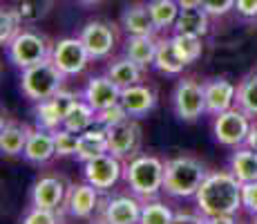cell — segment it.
Wrapping results in <instances>:
<instances>
[{"label":"cell","instance_id":"cell-1","mask_svg":"<svg viewBox=\"0 0 257 224\" xmlns=\"http://www.w3.org/2000/svg\"><path fill=\"white\" fill-rule=\"evenodd\" d=\"M199 213L210 215H235L241 204V182L233 173H208L195 195Z\"/></svg>","mask_w":257,"mask_h":224},{"label":"cell","instance_id":"cell-2","mask_svg":"<svg viewBox=\"0 0 257 224\" xmlns=\"http://www.w3.org/2000/svg\"><path fill=\"white\" fill-rule=\"evenodd\" d=\"M208 177L206 166L195 157H175L166 162L164 191L172 197H190L197 195L199 186Z\"/></svg>","mask_w":257,"mask_h":224},{"label":"cell","instance_id":"cell-3","mask_svg":"<svg viewBox=\"0 0 257 224\" xmlns=\"http://www.w3.org/2000/svg\"><path fill=\"white\" fill-rule=\"evenodd\" d=\"M127 186L139 197H155L164 188L166 164L152 155H137L123 168Z\"/></svg>","mask_w":257,"mask_h":224},{"label":"cell","instance_id":"cell-4","mask_svg":"<svg viewBox=\"0 0 257 224\" xmlns=\"http://www.w3.org/2000/svg\"><path fill=\"white\" fill-rule=\"evenodd\" d=\"M63 81H65V74L58 69V65L49 56L36 65L23 69L21 88L25 97L32 101H45V99H52L56 92H61Z\"/></svg>","mask_w":257,"mask_h":224},{"label":"cell","instance_id":"cell-5","mask_svg":"<svg viewBox=\"0 0 257 224\" xmlns=\"http://www.w3.org/2000/svg\"><path fill=\"white\" fill-rule=\"evenodd\" d=\"M7 49H9L12 63L18 65L21 69L29 67V65H36V63H41V61H45V58L52 56L47 41L41 36V34L32 32V29H21V34L7 45Z\"/></svg>","mask_w":257,"mask_h":224},{"label":"cell","instance_id":"cell-6","mask_svg":"<svg viewBox=\"0 0 257 224\" xmlns=\"http://www.w3.org/2000/svg\"><path fill=\"white\" fill-rule=\"evenodd\" d=\"M107 134V148L118 159H135L141 148V126L135 117H127L118 123L105 128Z\"/></svg>","mask_w":257,"mask_h":224},{"label":"cell","instance_id":"cell-7","mask_svg":"<svg viewBox=\"0 0 257 224\" xmlns=\"http://www.w3.org/2000/svg\"><path fill=\"white\" fill-rule=\"evenodd\" d=\"M78 101V97L74 92H67V90H61L56 92L52 99H45V101H38L36 110H34V119H36L38 128H45V130H58L63 128V121H65L67 112L72 110V106Z\"/></svg>","mask_w":257,"mask_h":224},{"label":"cell","instance_id":"cell-8","mask_svg":"<svg viewBox=\"0 0 257 224\" xmlns=\"http://www.w3.org/2000/svg\"><path fill=\"white\" fill-rule=\"evenodd\" d=\"M172 103H175V112L179 119H184V121H197L206 112L204 86L192 81V79H181L175 88Z\"/></svg>","mask_w":257,"mask_h":224},{"label":"cell","instance_id":"cell-9","mask_svg":"<svg viewBox=\"0 0 257 224\" xmlns=\"http://www.w3.org/2000/svg\"><path fill=\"white\" fill-rule=\"evenodd\" d=\"M212 130H215V139L224 146H241L246 143V137L250 132L248 114L241 112L239 108H230V110L217 114Z\"/></svg>","mask_w":257,"mask_h":224},{"label":"cell","instance_id":"cell-10","mask_svg":"<svg viewBox=\"0 0 257 224\" xmlns=\"http://www.w3.org/2000/svg\"><path fill=\"white\" fill-rule=\"evenodd\" d=\"M90 52L83 45L81 36L78 38H63L54 45L52 49V61L58 65L65 77H72V74H81L83 69L90 63Z\"/></svg>","mask_w":257,"mask_h":224},{"label":"cell","instance_id":"cell-11","mask_svg":"<svg viewBox=\"0 0 257 224\" xmlns=\"http://www.w3.org/2000/svg\"><path fill=\"white\" fill-rule=\"evenodd\" d=\"M83 173H85V182H90L94 188L107 191V188H112L118 179H121L123 166H121V159L118 157H114L112 153H105V155L85 162Z\"/></svg>","mask_w":257,"mask_h":224},{"label":"cell","instance_id":"cell-12","mask_svg":"<svg viewBox=\"0 0 257 224\" xmlns=\"http://www.w3.org/2000/svg\"><path fill=\"white\" fill-rule=\"evenodd\" d=\"M81 41L87 47L92 58H105L107 54L114 49L116 34H114V29H112V25L101 23V21H92L83 27Z\"/></svg>","mask_w":257,"mask_h":224},{"label":"cell","instance_id":"cell-13","mask_svg":"<svg viewBox=\"0 0 257 224\" xmlns=\"http://www.w3.org/2000/svg\"><path fill=\"white\" fill-rule=\"evenodd\" d=\"M121 90L110 77H92L83 90V99L98 112L121 101Z\"/></svg>","mask_w":257,"mask_h":224},{"label":"cell","instance_id":"cell-14","mask_svg":"<svg viewBox=\"0 0 257 224\" xmlns=\"http://www.w3.org/2000/svg\"><path fill=\"white\" fill-rule=\"evenodd\" d=\"M204 94H206V112L210 114H221L230 110L237 99V88L226 79H212L204 83Z\"/></svg>","mask_w":257,"mask_h":224},{"label":"cell","instance_id":"cell-15","mask_svg":"<svg viewBox=\"0 0 257 224\" xmlns=\"http://www.w3.org/2000/svg\"><path fill=\"white\" fill-rule=\"evenodd\" d=\"M143 204L130 195L114 197L105 204L103 224H139Z\"/></svg>","mask_w":257,"mask_h":224},{"label":"cell","instance_id":"cell-16","mask_svg":"<svg viewBox=\"0 0 257 224\" xmlns=\"http://www.w3.org/2000/svg\"><path fill=\"white\" fill-rule=\"evenodd\" d=\"M65 186L58 177H41L32 188V204L36 208L56 211L65 202Z\"/></svg>","mask_w":257,"mask_h":224},{"label":"cell","instance_id":"cell-17","mask_svg":"<svg viewBox=\"0 0 257 224\" xmlns=\"http://www.w3.org/2000/svg\"><path fill=\"white\" fill-rule=\"evenodd\" d=\"M65 204H67V211H70L74 217H90L92 213L96 211L98 188H94L90 182L70 186L67 197H65Z\"/></svg>","mask_w":257,"mask_h":224},{"label":"cell","instance_id":"cell-18","mask_svg":"<svg viewBox=\"0 0 257 224\" xmlns=\"http://www.w3.org/2000/svg\"><path fill=\"white\" fill-rule=\"evenodd\" d=\"M54 155H56V139H54V132L36 126V130L29 132L23 157L32 164H45Z\"/></svg>","mask_w":257,"mask_h":224},{"label":"cell","instance_id":"cell-19","mask_svg":"<svg viewBox=\"0 0 257 224\" xmlns=\"http://www.w3.org/2000/svg\"><path fill=\"white\" fill-rule=\"evenodd\" d=\"M121 103H123V108L127 110V114L137 119V117L148 114L152 108L157 106V94L152 92L150 88L137 83V86H130V88L121 90Z\"/></svg>","mask_w":257,"mask_h":224},{"label":"cell","instance_id":"cell-20","mask_svg":"<svg viewBox=\"0 0 257 224\" xmlns=\"http://www.w3.org/2000/svg\"><path fill=\"white\" fill-rule=\"evenodd\" d=\"M121 25L130 36H155L157 27L152 23L150 9L148 5H130L125 12L121 14Z\"/></svg>","mask_w":257,"mask_h":224},{"label":"cell","instance_id":"cell-21","mask_svg":"<svg viewBox=\"0 0 257 224\" xmlns=\"http://www.w3.org/2000/svg\"><path fill=\"white\" fill-rule=\"evenodd\" d=\"M110 153L107 148V134H105V128L103 126H94L90 130L81 132V139H78V151H76V157L81 159L83 164L90 162V159H96L101 155Z\"/></svg>","mask_w":257,"mask_h":224},{"label":"cell","instance_id":"cell-22","mask_svg":"<svg viewBox=\"0 0 257 224\" xmlns=\"http://www.w3.org/2000/svg\"><path fill=\"white\" fill-rule=\"evenodd\" d=\"M29 128L21 126V123H14V121H7L3 123V130H0V151L3 155L7 157H16V155H23L25 153V146H27V139H29Z\"/></svg>","mask_w":257,"mask_h":224},{"label":"cell","instance_id":"cell-23","mask_svg":"<svg viewBox=\"0 0 257 224\" xmlns=\"http://www.w3.org/2000/svg\"><path fill=\"white\" fill-rule=\"evenodd\" d=\"M208 18L210 14L204 7H188L179 12V18L175 23V32L192 34V36H206L208 34Z\"/></svg>","mask_w":257,"mask_h":224},{"label":"cell","instance_id":"cell-24","mask_svg":"<svg viewBox=\"0 0 257 224\" xmlns=\"http://www.w3.org/2000/svg\"><path fill=\"white\" fill-rule=\"evenodd\" d=\"M125 56L141 67H148L150 63H155L157 56L155 36H130L125 43Z\"/></svg>","mask_w":257,"mask_h":224},{"label":"cell","instance_id":"cell-25","mask_svg":"<svg viewBox=\"0 0 257 224\" xmlns=\"http://www.w3.org/2000/svg\"><path fill=\"white\" fill-rule=\"evenodd\" d=\"M230 173L241 184L255 182L257 179V151H253L248 146L235 151V155L230 157Z\"/></svg>","mask_w":257,"mask_h":224},{"label":"cell","instance_id":"cell-26","mask_svg":"<svg viewBox=\"0 0 257 224\" xmlns=\"http://www.w3.org/2000/svg\"><path fill=\"white\" fill-rule=\"evenodd\" d=\"M94 123H96V110H94L85 99H83V101L78 99V101L72 106V110L67 112L65 121H63V128H67V130L81 134V132L90 130Z\"/></svg>","mask_w":257,"mask_h":224},{"label":"cell","instance_id":"cell-27","mask_svg":"<svg viewBox=\"0 0 257 224\" xmlns=\"http://www.w3.org/2000/svg\"><path fill=\"white\" fill-rule=\"evenodd\" d=\"M155 65H157V69H161V72H166V74H179L181 69L186 67V63L181 61L172 38H159V41H157Z\"/></svg>","mask_w":257,"mask_h":224},{"label":"cell","instance_id":"cell-28","mask_svg":"<svg viewBox=\"0 0 257 224\" xmlns=\"http://www.w3.org/2000/svg\"><path fill=\"white\" fill-rule=\"evenodd\" d=\"M148 9H150L152 23H155L157 29L175 27L177 18H179V12H181L177 0H150V3H148Z\"/></svg>","mask_w":257,"mask_h":224},{"label":"cell","instance_id":"cell-29","mask_svg":"<svg viewBox=\"0 0 257 224\" xmlns=\"http://www.w3.org/2000/svg\"><path fill=\"white\" fill-rule=\"evenodd\" d=\"M141 65H137L135 61H130V58H118L110 65L107 69V77L112 79V81L116 83L118 88H130V86H137V83L141 81Z\"/></svg>","mask_w":257,"mask_h":224},{"label":"cell","instance_id":"cell-30","mask_svg":"<svg viewBox=\"0 0 257 224\" xmlns=\"http://www.w3.org/2000/svg\"><path fill=\"white\" fill-rule=\"evenodd\" d=\"M235 101L241 112H246L248 117H257V72L248 74V77L237 86Z\"/></svg>","mask_w":257,"mask_h":224},{"label":"cell","instance_id":"cell-31","mask_svg":"<svg viewBox=\"0 0 257 224\" xmlns=\"http://www.w3.org/2000/svg\"><path fill=\"white\" fill-rule=\"evenodd\" d=\"M172 43H175L177 52H179L181 61H184L186 65L199 61L201 52H204L201 36H192V34H179V32H175V36H172Z\"/></svg>","mask_w":257,"mask_h":224},{"label":"cell","instance_id":"cell-32","mask_svg":"<svg viewBox=\"0 0 257 224\" xmlns=\"http://www.w3.org/2000/svg\"><path fill=\"white\" fill-rule=\"evenodd\" d=\"M23 16L18 12V7H3L0 12V43L9 45L14 38L21 34Z\"/></svg>","mask_w":257,"mask_h":224},{"label":"cell","instance_id":"cell-33","mask_svg":"<svg viewBox=\"0 0 257 224\" xmlns=\"http://www.w3.org/2000/svg\"><path fill=\"white\" fill-rule=\"evenodd\" d=\"M172 220L175 213L170 211V206H166L164 202H148L143 204L139 224H172Z\"/></svg>","mask_w":257,"mask_h":224},{"label":"cell","instance_id":"cell-34","mask_svg":"<svg viewBox=\"0 0 257 224\" xmlns=\"http://www.w3.org/2000/svg\"><path fill=\"white\" fill-rule=\"evenodd\" d=\"M52 5H54V0H21L18 3V12H21L25 23H36L47 16Z\"/></svg>","mask_w":257,"mask_h":224},{"label":"cell","instance_id":"cell-35","mask_svg":"<svg viewBox=\"0 0 257 224\" xmlns=\"http://www.w3.org/2000/svg\"><path fill=\"white\" fill-rule=\"evenodd\" d=\"M54 139H56V155L58 157L76 155L78 139H81L78 132H72V130H67V128H58V130H54Z\"/></svg>","mask_w":257,"mask_h":224},{"label":"cell","instance_id":"cell-36","mask_svg":"<svg viewBox=\"0 0 257 224\" xmlns=\"http://www.w3.org/2000/svg\"><path fill=\"white\" fill-rule=\"evenodd\" d=\"M127 117H130V114H127V110L123 108V103L118 101V103H114V106L98 110L96 112V123L98 126H103V128H107V126H112V123H118V121H123V119H127Z\"/></svg>","mask_w":257,"mask_h":224},{"label":"cell","instance_id":"cell-37","mask_svg":"<svg viewBox=\"0 0 257 224\" xmlns=\"http://www.w3.org/2000/svg\"><path fill=\"white\" fill-rule=\"evenodd\" d=\"M23 224H58V217L54 211H49V208H36L34 206L32 211L25 215Z\"/></svg>","mask_w":257,"mask_h":224},{"label":"cell","instance_id":"cell-38","mask_svg":"<svg viewBox=\"0 0 257 224\" xmlns=\"http://www.w3.org/2000/svg\"><path fill=\"white\" fill-rule=\"evenodd\" d=\"M237 0H201V7L210 14V16H224L230 9H235Z\"/></svg>","mask_w":257,"mask_h":224},{"label":"cell","instance_id":"cell-39","mask_svg":"<svg viewBox=\"0 0 257 224\" xmlns=\"http://www.w3.org/2000/svg\"><path fill=\"white\" fill-rule=\"evenodd\" d=\"M241 204L250 213H257V179L241 184Z\"/></svg>","mask_w":257,"mask_h":224},{"label":"cell","instance_id":"cell-40","mask_svg":"<svg viewBox=\"0 0 257 224\" xmlns=\"http://www.w3.org/2000/svg\"><path fill=\"white\" fill-rule=\"evenodd\" d=\"M235 9L244 18H257V0H237Z\"/></svg>","mask_w":257,"mask_h":224},{"label":"cell","instance_id":"cell-41","mask_svg":"<svg viewBox=\"0 0 257 224\" xmlns=\"http://www.w3.org/2000/svg\"><path fill=\"white\" fill-rule=\"evenodd\" d=\"M172 224H206V215L204 213H175V220Z\"/></svg>","mask_w":257,"mask_h":224},{"label":"cell","instance_id":"cell-42","mask_svg":"<svg viewBox=\"0 0 257 224\" xmlns=\"http://www.w3.org/2000/svg\"><path fill=\"white\" fill-rule=\"evenodd\" d=\"M206 224H237L233 215H210L206 217Z\"/></svg>","mask_w":257,"mask_h":224},{"label":"cell","instance_id":"cell-43","mask_svg":"<svg viewBox=\"0 0 257 224\" xmlns=\"http://www.w3.org/2000/svg\"><path fill=\"white\" fill-rule=\"evenodd\" d=\"M246 146L253 148V151H257V126H255V128H250L248 137H246Z\"/></svg>","mask_w":257,"mask_h":224},{"label":"cell","instance_id":"cell-44","mask_svg":"<svg viewBox=\"0 0 257 224\" xmlns=\"http://www.w3.org/2000/svg\"><path fill=\"white\" fill-rule=\"evenodd\" d=\"M177 3H179L181 9H188V7H199L201 0H177Z\"/></svg>","mask_w":257,"mask_h":224},{"label":"cell","instance_id":"cell-45","mask_svg":"<svg viewBox=\"0 0 257 224\" xmlns=\"http://www.w3.org/2000/svg\"><path fill=\"white\" fill-rule=\"evenodd\" d=\"M81 3H85V5H96V3H101V0H81Z\"/></svg>","mask_w":257,"mask_h":224},{"label":"cell","instance_id":"cell-46","mask_svg":"<svg viewBox=\"0 0 257 224\" xmlns=\"http://www.w3.org/2000/svg\"><path fill=\"white\" fill-rule=\"evenodd\" d=\"M255 224H257V213H255Z\"/></svg>","mask_w":257,"mask_h":224}]
</instances>
